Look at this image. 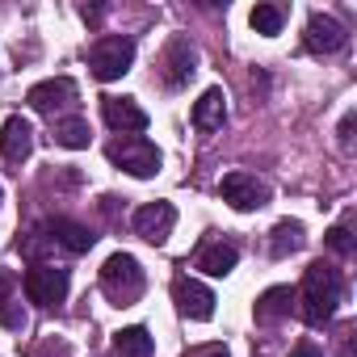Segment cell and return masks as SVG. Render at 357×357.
<instances>
[{
  "instance_id": "obj_1",
  "label": "cell",
  "mask_w": 357,
  "mask_h": 357,
  "mask_svg": "<svg viewBox=\"0 0 357 357\" xmlns=\"http://www.w3.org/2000/svg\"><path fill=\"white\" fill-rule=\"evenodd\" d=\"M340 298H344V278H340V269H336V265H328V261H315V265H307V273H303V286L294 290L298 315H303L311 328H324V324L336 315Z\"/></svg>"
},
{
  "instance_id": "obj_2",
  "label": "cell",
  "mask_w": 357,
  "mask_h": 357,
  "mask_svg": "<svg viewBox=\"0 0 357 357\" xmlns=\"http://www.w3.org/2000/svg\"><path fill=\"white\" fill-rule=\"evenodd\" d=\"M143 286H147L143 265H139L130 252H114V257L101 265V290H105V298H109L114 307H130V303H139Z\"/></svg>"
},
{
  "instance_id": "obj_3",
  "label": "cell",
  "mask_w": 357,
  "mask_h": 357,
  "mask_svg": "<svg viewBox=\"0 0 357 357\" xmlns=\"http://www.w3.org/2000/svg\"><path fill=\"white\" fill-rule=\"evenodd\" d=\"M130 63H135V38H126V34H105V38H97L93 43V51H89V68H93V76L97 80H122L126 72H130Z\"/></svg>"
},
{
  "instance_id": "obj_4",
  "label": "cell",
  "mask_w": 357,
  "mask_h": 357,
  "mask_svg": "<svg viewBox=\"0 0 357 357\" xmlns=\"http://www.w3.org/2000/svg\"><path fill=\"white\" fill-rule=\"evenodd\" d=\"M105 155H109L122 172L139 176V181H143V176H155V172H160V151H155V143H151V139H139V135L109 143Z\"/></svg>"
},
{
  "instance_id": "obj_5",
  "label": "cell",
  "mask_w": 357,
  "mask_h": 357,
  "mask_svg": "<svg viewBox=\"0 0 357 357\" xmlns=\"http://www.w3.org/2000/svg\"><path fill=\"white\" fill-rule=\"evenodd\" d=\"M22 286H26V298L30 303L59 307L68 298V290H72V273L63 265H34V269H26V282Z\"/></svg>"
},
{
  "instance_id": "obj_6",
  "label": "cell",
  "mask_w": 357,
  "mask_h": 357,
  "mask_svg": "<svg viewBox=\"0 0 357 357\" xmlns=\"http://www.w3.org/2000/svg\"><path fill=\"white\" fill-rule=\"evenodd\" d=\"M219 194L231 211H261L269 206V185L261 181V176L252 172H227L223 181H219Z\"/></svg>"
},
{
  "instance_id": "obj_7",
  "label": "cell",
  "mask_w": 357,
  "mask_h": 357,
  "mask_svg": "<svg viewBox=\"0 0 357 357\" xmlns=\"http://www.w3.org/2000/svg\"><path fill=\"white\" fill-rule=\"evenodd\" d=\"M130 227H135V236L147 240V244H168V236H172V227H176V206H172V202H147V206L135 211Z\"/></svg>"
},
{
  "instance_id": "obj_8",
  "label": "cell",
  "mask_w": 357,
  "mask_h": 357,
  "mask_svg": "<svg viewBox=\"0 0 357 357\" xmlns=\"http://www.w3.org/2000/svg\"><path fill=\"white\" fill-rule=\"evenodd\" d=\"M160 72H164V84L168 89H181V84H190V76L198 72V55H194V47H190V38H168V47H164V55H160Z\"/></svg>"
},
{
  "instance_id": "obj_9",
  "label": "cell",
  "mask_w": 357,
  "mask_h": 357,
  "mask_svg": "<svg viewBox=\"0 0 357 357\" xmlns=\"http://www.w3.org/2000/svg\"><path fill=\"white\" fill-rule=\"evenodd\" d=\"M172 303H176V311H181L185 319H211L215 315V294L202 282L185 278V273L172 278Z\"/></svg>"
},
{
  "instance_id": "obj_10",
  "label": "cell",
  "mask_w": 357,
  "mask_h": 357,
  "mask_svg": "<svg viewBox=\"0 0 357 357\" xmlns=\"http://www.w3.org/2000/svg\"><path fill=\"white\" fill-rule=\"evenodd\" d=\"M344 43H349V34H344V26H340L336 17L311 13V22H307V30H303V47H307L311 55H336V51H344Z\"/></svg>"
},
{
  "instance_id": "obj_11",
  "label": "cell",
  "mask_w": 357,
  "mask_h": 357,
  "mask_svg": "<svg viewBox=\"0 0 357 357\" xmlns=\"http://www.w3.org/2000/svg\"><path fill=\"white\" fill-rule=\"evenodd\" d=\"M30 109L38 114H55V109H68L76 101V80L72 76H51V80H38L30 93H26Z\"/></svg>"
},
{
  "instance_id": "obj_12",
  "label": "cell",
  "mask_w": 357,
  "mask_h": 357,
  "mask_svg": "<svg viewBox=\"0 0 357 357\" xmlns=\"http://www.w3.org/2000/svg\"><path fill=\"white\" fill-rule=\"evenodd\" d=\"M101 118L109 130H122V135L147 130V109L135 97H101Z\"/></svg>"
},
{
  "instance_id": "obj_13",
  "label": "cell",
  "mask_w": 357,
  "mask_h": 357,
  "mask_svg": "<svg viewBox=\"0 0 357 357\" xmlns=\"http://www.w3.org/2000/svg\"><path fill=\"white\" fill-rule=\"evenodd\" d=\"M30 151H34V126L22 114L5 118V126H0V155H5L9 164H26Z\"/></svg>"
},
{
  "instance_id": "obj_14",
  "label": "cell",
  "mask_w": 357,
  "mask_h": 357,
  "mask_svg": "<svg viewBox=\"0 0 357 357\" xmlns=\"http://www.w3.org/2000/svg\"><path fill=\"white\" fill-rule=\"evenodd\" d=\"M47 236L55 240V244H63L68 252H89L93 244H97V236L84 227V223H76V219H63V215H55V219H47Z\"/></svg>"
},
{
  "instance_id": "obj_15",
  "label": "cell",
  "mask_w": 357,
  "mask_h": 357,
  "mask_svg": "<svg viewBox=\"0 0 357 357\" xmlns=\"http://www.w3.org/2000/svg\"><path fill=\"white\" fill-rule=\"evenodd\" d=\"M290 311H294V290H290V286H269V290L252 303L257 324H282Z\"/></svg>"
},
{
  "instance_id": "obj_16",
  "label": "cell",
  "mask_w": 357,
  "mask_h": 357,
  "mask_svg": "<svg viewBox=\"0 0 357 357\" xmlns=\"http://www.w3.org/2000/svg\"><path fill=\"white\" fill-rule=\"evenodd\" d=\"M236 261H240V248L236 244H223V240H211V244H202V252H198V269L202 273H211V278H227L231 269H236Z\"/></svg>"
},
{
  "instance_id": "obj_17",
  "label": "cell",
  "mask_w": 357,
  "mask_h": 357,
  "mask_svg": "<svg viewBox=\"0 0 357 357\" xmlns=\"http://www.w3.org/2000/svg\"><path fill=\"white\" fill-rule=\"evenodd\" d=\"M223 122H227V97H223V89H206L194 101V126L198 130H223Z\"/></svg>"
},
{
  "instance_id": "obj_18",
  "label": "cell",
  "mask_w": 357,
  "mask_h": 357,
  "mask_svg": "<svg viewBox=\"0 0 357 357\" xmlns=\"http://www.w3.org/2000/svg\"><path fill=\"white\" fill-rule=\"evenodd\" d=\"M303 240H307V236H303V223H298V219H282V223L269 231V257H273V261H286L290 252L303 248Z\"/></svg>"
},
{
  "instance_id": "obj_19",
  "label": "cell",
  "mask_w": 357,
  "mask_h": 357,
  "mask_svg": "<svg viewBox=\"0 0 357 357\" xmlns=\"http://www.w3.org/2000/svg\"><path fill=\"white\" fill-rule=\"evenodd\" d=\"M114 353L118 357H151L155 353V344H151V332L147 328H122V332H114Z\"/></svg>"
},
{
  "instance_id": "obj_20",
  "label": "cell",
  "mask_w": 357,
  "mask_h": 357,
  "mask_svg": "<svg viewBox=\"0 0 357 357\" xmlns=\"http://www.w3.org/2000/svg\"><path fill=\"white\" fill-rule=\"evenodd\" d=\"M51 139L59 143V147H68V151H80V147H89V122L84 118H59L55 126H51Z\"/></svg>"
},
{
  "instance_id": "obj_21",
  "label": "cell",
  "mask_w": 357,
  "mask_h": 357,
  "mask_svg": "<svg viewBox=\"0 0 357 357\" xmlns=\"http://www.w3.org/2000/svg\"><path fill=\"white\" fill-rule=\"evenodd\" d=\"M282 22H286V13H282L278 5H257V9L248 13V26H252L257 34H265V38L282 34Z\"/></svg>"
},
{
  "instance_id": "obj_22",
  "label": "cell",
  "mask_w": 357,
  "mask_h": 357,
  "mask_svg": "<svg viewBox=\"0 0 357 357\" xmlns=\"http://www.w3.org/2000/svg\"><path fill=\"white\" fill-rule=\"evenodd\" d=\"M349 223H353V215H344L340 223H332V227H328V236H324V240H328V248H332L336 257H353V252H357V240H353Z\"/></svg>"
},
{
  "instance_id": "obj_23",
  "label": "cell",
  "mask_w": 357,
  "mask_h": 357,
  "mask_svg": "<svg viewBox=\"0 0 357 357\" xmlns=\"http://www.w3.org/2000/svg\"><path fill=\"white\" fill-rule=\"evenodd\" d=\"M9 303H13V273L0 269V324H5V328H22V311H13Z\"/></svg>"
},
{
  "instance_id": "obj_24",
  "label": "cell",
  "mask_w": 357,
  "mask_h": 357,
  "mask_svg": "<svg viewBox=\"0 0 357 357\" xmlns=\"http://www.w3.org/2000/svg\"><path fill=\"white\" fill-rule=\"evenodd\" d=\"M353 122H357V114H353V109H349V114H344V118H340V130H336V135H340V147H344V151H349V147H353Z\"/></svg>"
},
{
  "instance_id": "obj_25",
  "label": "cell",
  "mask_w": 357,
  "mask_h": 357,
  "mask_svg": "<svg viewBox=\"0 0 357 357\" xmlns=\"http://www.w3.org/2000/svg\"><path fill=\"white\" fill-rule=\"evenodd\" d=\"M185 357H231V353H227V344H194Z\"/></svg>"
},
{
  "instance_id": "obj_26",
  "label": "cell",
  "mask_w": 357,
  "mask_h": 357,
  "mask_svg": "<svg viewBox=\"0 0 357 357\" xmlns=\"http://www.w3.org/2000/svg\"><path fill=\"white\" fill-rule=\"evenodd\" d=\"M290 357H324V349H319L315 340H298V344L290 349Z\"/></svg>"
},
{
  "instance_id": "obj_27",
  "label": "cell",
  "mask_w": 357,
  "mask_h": 357,
  "mask_svg": "<svg viewBox=\"0 0 357 357\" xmlns=\"http://www.w3.org/2000/svg\"><path fill=\"white\" fill-rule=\"evenodd\" d=\"M340 357H357V344H353V328L340 332Z\"/></svg>"
},
{
  "instance_id": "obj_28",
  "label": "cell",
  "mask_w": 357,
  "mask_h": 357,
  "mask_svg": "<svg viewBox=\"0 0 357 357\" xmlns=\"http://www.w3.org/2000/svg\"><path fill=\"white\" fill-rule=\"evenodd\" d=\"M101 13H105L101 5H80V17H84L89 26H97V22H101Z\"/></svg>"
}]
</instances>
